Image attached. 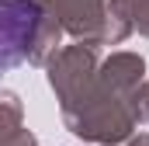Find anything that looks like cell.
I'll list each match as a JSON object with an SVG mask.
<instances>
[{
	"instance_id": "cell-6",
	"label": "cell",
	"mask_w": 149,
	"mask_h": 146,
	"mask_svg": "<svg viewBox=\"0 0 149 146\" xmlns=\"http://www.w3.org/2000/svg\"><path fill=\"white\" fill-rule=\"evenodd\" d=\"M132 115L135 122H149V80H142L132 91Z\"/></svg>"
},
{
	"instance_id": "cell-7",
	"label": "cell",
	"mask_w": 149,
	"mask_h": 146,
	"mask_svg": "<svg viewBox=\"0 0 149 146\" xmlns=\"http://www.w3.org/2000/svg\"><path fill=\"white\" fill-rule=\"evenodd\" d=\"M128 14H132V25L149 35V0H128Z\"/></svg>"
},
{
	"instance_id": "cell-3",
	"label": "cell",
	"mask_w": 149,
	"mask_h": 146,
	"mask_svg": "<svg viewBox=\"0 0 149 146\" xmlns=\"http://www.w3.org/2000/svg\"><path fill=\"white\" fill-rule=\"evenodd\" d=\"M42 7L38 0H0V77L31 56Z\"/></svg>"
},
{
	"instance_id": "cell-8",
	"label": "cell",
	"mask_w": 149,
	"mask_h": 146,
	"mask_svg": "<svg viewBox=\"0 0 149 146\" xmlns=\"http://www.w3.org/2000/svg\"><path fill=\"white\" fill-rule=\"evenodd\" d=\"M128 146H149V136H139V139H132Z\"/></svg>"
},
{
	"instance_id": "cell-2",
	"label": "cell",
	"mask_w": 149,
	"mask_h": 146,
	"mask_svg": "<svg viewBox=\"0 0 149 146\" xmlns=\"http://www.w3.org/2000/svg\"><path fill=\"white\" fill-rule=\"evenodd\" d=\"M38 7L83 45H118L132 32L128 0H38Z\"/></svg>"
},
{
	"instance_id": "cell-4",
	"label": "cell",
	"mask_w": 149,
	"mask_h": 146,
	"mask_svg": "<svg viewBox=\"0 0 149 146\" xmlns=\"http://www.w3.org/2000/svg\"><path fill=\"white\" fill-rule=\"evenodd\" d=\"M142 73H146V63L135 52H114L104 66H97V77L111 87L114 94H121L128 101H132V91L142 84Z\"/></svg>"
},
{
	"instance_id": "cell-1",
	"label": "cell",
	"mask_w": 149,
	"mask_h": 146,
	"mask_svg": "<svg viewBox=\"0 0 149 146\" xmlns=\"http://www.w3.org/2000/svg\"><path fill=\"white\" fill-rule=\"evenodd\" d=\"M49 84L59 94L63 118L80 139L90 143H121L135 129L132 101L114 94L97 77L94 45H70L52 52L49 59Z\"/></svg>"
},
{
	"instance_id": "cell-5",
	"label": "cell",
	"mask_w": 149,
	"mask_h": 146,
	"mask_svg": "<svg viewBox=\"0 0 149 146\" xmlns=\"http://www.w3.org/2000/svg\"><path fill=\"white\" fill-rule=\"evenodd\" d=\"M21 129V101L10 91H0V143Z\"/></svg>"
}]
</instances>
